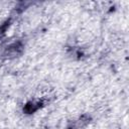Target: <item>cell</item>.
<instances>
[{"mask_svg":"<svg viewBox=\"0 0 129 129\" xmlns=\"http://www.w3.org/2000/svg\"><path fill=\"white\" fill-rule=\"evenodd\" d=\"M21 49H22V45H21L20 42L12 43V44H10L7 47V49H6V55H8L9 57H14L18 53H20Z\"/></svg>","mask_w":129,"mask_h":129,"instance_id":"1","label":"cell"}]
</instances>
